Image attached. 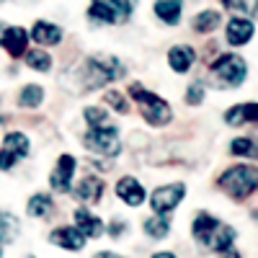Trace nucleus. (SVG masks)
<instances>
[{
  "mask_svg": "<svg viewBox=\"0 0 258 258\" xmlns=\"http://www.w3.org/2000/svg\"><path fill=\"white\" fill-rule=\"evenodd\" d=\"M124 75H126V68L121 59H116L114 54H93L83 64L80 83L85 91H98V88H103V85H109Z\"/></svg>",
  "mask_w": 258,
  "mask_h": 258,
  "instance_id": "nucleus-1",
  "label": "nucleus"
},
{
  "mask_svg": "<svg viewBox=\"0 0 258 258\" xmlns=\"http://www.w3.org/2000/svg\"><path fill=\"white\" fill-rule=\"evenodd\" d=\"M129 96H132L137 103H140V111H142V119L147 124L153 126H165L170 121V116H173V111H170V103L165 98H160L158 93L142 88L140 83H132L129 85Z\"/></svg>",
  "mask_w": 258,
  "mask_h": 258,
  "instance_id": "nucleus-2",
  "label": "nucleus"
},
{
  "mask_svg": "<svg viewBox=\"0 0 258 258\" xmlns=\"http://www.w3.org/2000/svg\"><path fill=\"white\" fill-rule=\"evenodd\" d=\"M217 183H220V188L227 191V197H232L235 202H243L255 191L258 173H255L253 165H232L220 176Z\"/></svg>",
  "mask_w": 258,
  "mask_h": 258,
  "instance_id": "nucleus-3",
  "label": "nucleus"
},
{
  "mask_svg": "<svg viewBox=\"0 0 258 258\" xmlns=\"http://www.w3.org/2000/svg\"><path fill=\"white\" fill-rule=\"evenodd\" d=\"M83 145L96 155L116 158L121 153V135L116 126L101 124V126H88V132L83 135Z\"/></svg>",
  "mask_w": 258,
  "mask_h": 258,
  "instance_id": "nucleus-4",
  "label": "nucleus"
},
{
  "mask_svg": "<svg viewBox=\"0 0 258 258\" xmlns=\"http://www.w3.org/2000/svg\"><path fill=\"white\" fill-rule=\"evenodd\" d=\"M212 78L220 88H238L248 78V62L240 54H222L212 64Z\"/></svg>",
  "mask_w": 258,
  "mask_h": 258,
  "instance_id": "nucleus-5",
  "label": "nucleus"
},
{
  "mask_svg": "<svg viewBox=\"0 0 258 258\" xmlns=\"http://www.w3.org/2000/svg\"><path fill=\"white\" fill-rule=\"evenodd\" d=\"M183 197H186V183H168V186H160L150 197V207L158 214H168L183 202Z\"/></svg>",
  "mask_w": 258,
  "mask_h": 258,
  "instance_id": "nucleus-6",
  "label": "nucleus"
},
{
  "mask_svg": "<svg viewBox=\"0 0 258 258\" xmlns=\"http://www.w3.org/2000/svg\"><path fill=\"white\" fill-rule=\"evenodd\" d=\"M75 168H78L75 158H73V155H68V153H62V155L57 158V165H54V170H52V176H49L52 188H54V191H59V194H68V191L73 188Z\"/></svg>",
  "mask_w": 258,
  "mask_h": 258,
  "instance_id": "nucleus-7",
  "label": "nucleus"
},
{
  "mask_svg": "<svg viewBox=\"0 0 258 258\" xmlns=\"http://www.w3.org/2000/svg\"><path fill=\"white\" fill-rule=\"evenodd\" d=\"M255 36V24L250 18H243V16H235L227 21V29H225V39L230 47H243Z\"/></svg>",
  "mask_w": 258,
  "mask_h": 258,
  "instance_id": "nucleus-8",
  "label": "nucleus"
},
{
  "mask_svg": "<svg viewBox=\"0 0 258 258\" xmlns=\"http://www.w3.org/2000/svg\"><path fill=\"white\" fill-rule=\"evenodd\" d=\"M235 238H238L235 227H232V225H225V222H220V220H217V225H214V227L209 230V235L202 240V245H207V248H209V250H214V253H225V250H230V248H232Z\"/></svg>",
  "mask_w": 258,
  "mask_h": 258,
  "instance_id": "nucleus-9",
  "label": "nucleus"
},
{
  "mask_svg": "<svg viewBox=\"0 0 258 258\" xmlns=\"http://www.w3.org/2000/svg\"><path fill=\"white\" fill-rule=\"evenodd\" d=\"M0 47L11 57H21L29 49V31L24 26H3V31H0Z\"/></svg>",
  "mask_w": 258,
  "mask_h": 258,
  "instance_id": "nucleus-10",
  "label": "nucleus"
},
{
  "mask_svg": "<svg viewBox=\"0 0 258 258\" xmlns=\"http://www.w3.org/2000/svg\"><path fill=\"white\" fill-rule=\"evenodd\" d=\"M62 36H64L62 26L49 24V21H36V24L31 26V31H29V39H34L39 47H54V44L62 41Z\"/></svg>",
  "mask_w": 258,
  "mask_h": 258,
  "instance_id": "nucleus-11",
  "label": "nucleus"
},
{
  "mask_svg": "<svg viewBox=\"0 0 258 258\" xmlns=\"http://www.w3.org/2000/svg\"><path fill=\"white\" fill-rule=\"evenodd\" d=\"M103 191H106V181L101 176H85L78 183V188H75V197L83 204H98L101 197H103Z\"/></svg>",
  "mask_w": 258,
  "mask_h": 258,
  "instance_id": "nucleus-12",
  "label": "nucleus"
},
{
  "mask_svg": "<svg viewBox=\"0 0 258 258\" xmlns=\"http://www.w3.org/2000/svg\"><path fill=\"white\" fill-rule=\"evenodd\" d=\"M116 197L124 202V204H129V207H140L142 202H145V188H142V183L135 178V176H124L119 183H116Z\"/></svg>",
  "mask_w": 258,
  "mask_h": 258,
  "instance_id": "nucleus-13",
  "label": "nucleus"
},
{
  "mask_svg": "<svg viewBox=\"0 0 258 258\" xmlns=\"http://www.w3.org/2000/svg\"><path fill=\"white\" fill-rule=\"evenodd\" d=\"M153 13L165 26H178L183 16V0H155Z\"/></svg>",
  "mask_w": 258,
  "mask_h": 258,
  "instance_id": "nucleus-14",
  "label": "nucleus"
},
{
  "mask_svg": "<svg viewBox=\"0 0 258 258\" xmlns=\"http://www.w3.org/2000/svg\"><path fill=\"white\" fill-rule=\"evenodd\" d=\"M194 59H197V52H194V47H188V44H176V47L168 49V64H170V70L178 73V75L191 70Z\"/></svg>",
  "mask_w": 258,
  "mask_h": 258,
  "instance_id": "nucleus-15",
  "label": "nucleus"
},
{
  "mask_svg": "<svg viewBox=\"0 0 258 258\" xmlns=\"http://www.w3.org/2000/svg\"><path fill=\"white\" fill-rule=\"evenodd\" d=\"M49 243L52 245H59L64 250H80L85 245V238H83V232L78 227H57L49 235Z\"/></svg>",
  "mask_w": 258,
  "mask_h": 258,
  "instance_id": "nucleus-16",
  "label": "nucleus"
},
{
  "mask_svg": "<svg viewBox=\"0 0 258 258\" xmlns=\"http://www.w3.org/2000/svg\"><path fill=\"white\" fill-rule=\"evenodd\" d=\"M220 24H222V13L214 11V8H204L191 18V29L197 34H212V31L220 29Z\"/></svg>",
  "mask_w": 258,
  "mask_h": 258,
  "instance_id": "nucleus-17",
  "label": "nucleus"
},
{
  "mask_svg": "<svg viewBox=\"0 0 258 258\" xmlns=\"http://www.w3.org/2000/svg\"><path fill=\"white\" fill-rule=\"evenodd\" d=\"M75 227L83 232V238L88 240V238H98L106 225H103V220H98L96 214H91L88 209H78L75 212Z\"/></svg>",
  "mask_w": 258,
  "mask_h": 258,
  "instance_id": "nucleus-18",
  "label": "nucleus"
},
{
  "mask_svg": "<svg viewBox=\"0 0 258 258\" xmlns=\"http://www.w3.org/2000/svg\"><path fill=\"white\" fill-rule=\"evenodd\" d=\"M258 119V103L250 101V103H240V106H232V109L225 111V121L230 126H240L245 121H255Z\"/></svg>",
  "mask_w": 258,
  "mask_h": 258,
  "instance_id": "nucleus-19",
  "label": "nucleus"
},
{
  "mask_svg": "<svg viewBox=\"0 0 258 258\" xmlns=\"http://www.w3.org/2000/svg\"><path fill=\"white\" fill-rule=\"evenodd\" d=\"M52 209H54V204H52L49 194H34V197L29 199V204H26L29 217H34V220H49Z\"/></svg>",
  "mask_w": 258,
  "mask_h": 258,
  "instance_id": "nucleus-20",
  "label": "nucleus"
},
{
  "mask_svg": "<svg viewBox=\"0 0 258 258\" xmlns=\"http://www.w3.org/2000/svg\"><path fill=\"white\" fill-rule=\"evenodd\" d=\"M18 232H21V222L16 214L11 212H3L0 209V245H8L18 238Z\"/></svg>",
  "mask_w": 258,
  "mask_h": 258,
  "instance_id": "nucleus-21",
  "label": "nucleus"
},
{
  "mask_svg": "<svg viewBox=\"0 0 258 258\" xmlns=\"http://www.w3.org/2000/svg\"><path fill=\"white\" fill-rule=\"evenodd\" d=\"M88 18L96 24H119L114 8L109 6V0H91L88 6Z\"/></svg>",
  "mask_w": 258,
  "mask_h": 258,
  "instance_id": "nucleus-22",
  "label": "nucleus"
},
{
  "mask_svg": "<svg viewBox=\"0 0 258 258\" xmlns=\"http://www.w3.org/2000/svg\"><path fill=\"white\" fill-rule=\"evenodd\" d=\"M3 147L8 150V153H13L18 160H21V158H26V155H29V150H31L29 137H26L24 132H8L6 140H3Z\"/></svg>",
  "mask_w": 258,
  "mask_h": 258,
  "instance_id": "nucleus-23",
  "label": "nucleus"
},
{
  "mask_svg": "<svg viewBox=\"0 0 258 258\" xmlns=\"http://www.w3.org/2000/svg\"><path fill=\"white\" fill-rule=\"evenodd\" d=\"M142 230L147 232V238H153V240H163L165 235L170 232V220L165 217V214H155V217L145 220Z\"/></svg>",
  "mask_w": 258,
  "mask_h": 258,
  "instance_id": "nucleus-24",
  "label": "nucleus"
},
{
  "mask_svg": "<svg viewBox=\"0 0 258 258\" xmlns=\"http://www.w3.org/2000/svg\"><path fill=\"white\" fill-rule=\"evenodd\" d=\"M24 59H26L29 68L36 70V73H49V70H52V57H49V52L26 49V52H24Z\"/></svg>",
  "mask_w": 258,
  "mask_h": 258,
  "instance_id": "nucleus-25",
  "label": "nucleus"
},
{
  "mask_svg": "<svg viewBox=\"0 0 258 258\" xmlns=\"http://www.w3.org/2000/svg\"><path fill=\"white\" fill-rule=\"evenodd\" d=\"M41 101H44L41 85H24L21 93H18V106H24V109H36Z\"/></svg>",
  "mask_w": 258,
  "mask_h": 258,
  "instance_id": "nucleus-26",
  "label": "nucleus"
},
{
  "mask_svg": "<svg viewBox=\"0 0 258 258\" xmlns=\"http://www.w3.org/2000/svg\"><path fill=\"white\" fill-rule=\"evenodd\" d=\"M217 225V217H212V214H207V212H202V214H197V220H194V225H191V235L197 238L199 243L209 235V230Z\"/></svg>",
  "mask_w": 258,
  "mask_h": 258,
  "instance_id": "nucleus-27",
  "label": "nucleus"
},
{
  "mask_svg": "<svg viewBox=\"0 0 258 258\" xmlns=\"http://www.w3.org/2000/svg\"><path fill=\"white\" fill-rule=\"evenodd\" d=\"M230 155H235V158H255V140L253 137H235L230 142Z\"/></svg>",
  "mask_w": 258,
  "mask_h": 258,
  "instance_id": "nucleus-28",
  "label": "nucleus"
},
{
  "mask_svg": "<svg viewBox=\"0 0 258 258\" xmlns=\"http://www.w3.org/2000/svg\"><path fill=\"white\" fill-rule=\"evenodd\" d=\"M109 6L114 8L119 24H126L132 18V13L137 11V0H109Z\"/></svg>",
  "mask_w": 258,
  "mask_h": 258,
  "instance_id": "nucleus-29",
  "label": "nucleus"
},
{
  "mask_svg": "<svg viewBox=\"0 0 258 258\" xmlns=\"http://www.w3.org/2000/svg\"><path fill=\"white\" fill-rule=\"evenodd\" d=\"M103 101L109 103L116 114H121V116L129 111V101H126L124 93H119V91H106V93H103Z\"/></svg>",
  "mask_w": 258,
  "mask_h": 258,
  "instance_id": "nucleus-30",
  "label": "nucleus"
},
{
  "mask_svg": "<svg viewBox=\"0 0 258 258\" xmlns=\"http://www.w3.org/2000/svg\"><path fill=\"white\" fill-rule=\"evenodd\" d=\"M83 119L88 126H101V124H109V114L103 109H96V106H88V109L83 111Z\"/></svg>",
  "mask_w": 258,
  "mask_h": 258,
  "instance_id": "nucleus-31",
  "label": "nucleus"
},
{
  "mask_svg": "<svg viewBox=\"0 0 258 258\" xmlns=\"http://www.w3.org/2000/svg\"><path fill=\"white\" fill-rule=\"evenodd\" d=\"M204 98H207L204 85H202V83H191L188 91H186V103H188V106H199Z\"/></svg>",
  "mask_w": 258,
  "mask_h": 258,
  "instance_id": "nucleus-32",
  "label": "nucleus"
},
{
  "mask_svg": "<svg viewBox=\"0 0 258 258\" xmlns=\"http://www.w3.org/2000/svg\"><path fill=\"white\" fill-rule=\"evenodd\" d=\"M16 163H18V158L13 153H8L6 147H0V170H11Z\"/></svg>",
  "mask_w": 258,
  "mask_h": 258,
  "instance_id": "nucleus-33",
  "label": "nucleus"
},
{
  "mask_svg": "<svg viewBox=\"0 0 258 258\" xmlns=\"http://www.w3.org/2000/svg\"><path fill=\"white\" fill-rule=\"evenodd\" d=\"M222 6L232 13H248V0H222Z\"/></svg>",
  "mask_w": 258,
  "mask_h": 258,
  "instance_id": "nucleus-34",
  "label": "nucleus"
},
{
  "mask_svg": "<svg viewBox=\"0 0 258 258\" xmlns=\"http://www.w3.org/2000/svg\"><path fill=\"white\" fill-rule=\"evenodd\" d=\"M103 230H109V235H111V238H121V235L129 230V225H126V222H121V220H114L109 227H103Z\"/></svg>",
  "mask_w": 258,
  "mask_h": 258,
  "instance_id": "nucleus-35",
  "label": "nucleus"
},
{
  "mask_svg": "<svg viewBox=\"0 0 258 258\" xmlns=\"http://www.w3.org/2000/svg\"><path fill=\"white\" fill-rule=\"evenodd\" d=\"M93 258H121V255H116V253H111V250H103V253H96Z\"/></svg>",
  "mask_w": 258,
  "mask_h": 258,
  "instance_id": "nucleus-36",
  "label": "nucleus"
},
{
  "mask_svg": "<svg viewBox=\"0 0 258 258\" xmlns=\"http://www.w3.org/2000/svg\"><path fill=\"white\" fill-rule=\"evenodd\" d=\"M225 258H240V253H235V250H225Z\"/></svg>",
  "mask_w": 258,
  "mask_h": 258,
  "instance_id": "nucleus-37",
  "label": "nucleus"
},
{
  "mask_svg": "<svg viewBox=\"0 0 258 258\" xmlns=\"http://www.w3.org/2000/svg\"><path fill=\"white\" fill-rule=\"evenodd\" d=\"M153 258H176V255H173V253H155Z\"/></svg>",
  "mask_w": 258,
  "mask_h": 258,
  "instance_id": "nucleus-38",
  "label": "nucleus"
},
{
  "mask_svg": "<svg viewBox=\"0 0 258 258\" xmlns=\"http://www.w3.org/2000/svg\"><path fill=\"white\" fill-rule=\"evenodd\" d=\"M0 258H3V250H0Z\"/></svg>",
  "mask_w": 258,
  "mask_h": 258,
  "instance_id": "nucleus-39",
  "label": "nucleus"
},
{
  "mask_svg": "<svg viewBox=\"0 0 258 258\" xmlns=\"http://www.w3.org/2000/svg\"><path fill=\"white\" fill-rule=\"evenodd\" d=\"M29 258H34V255H29Z\"/></svg>",
  "mask_w": 258,
  "mask_h": 258,
  "instance_id": "nucleus-40",
  "label": "nucleus"
}]
</instances>
